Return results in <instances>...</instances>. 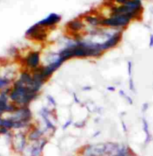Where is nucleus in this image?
<instances>
[{"instance_id": "obj_1", "label": "nucleus", "mask_w": 153, "mask_h": 156, "mask_svg": "<svg viewBox=\"0 0 153 156\" xmlns=\"http://www.w3.org/2000/svg\"><path fill=\"white\" fill-rule=\"evenodd\" d=\"M104 51L101 43L76 42L68 44L59 52V56L63 61H67L72 58H87L100 57Z\"/></svg>"}, {"instance_id": "obj_2", "label": "nucleus", "mask_w": 153, "mask_h": 156, "mask_svg": "<svg viewBox=\"0 0 153 156\" xmlns=\"http://www.w3.org/2000/svg\"><path fill=\"white\" fill-rule=\"evenodd\" d=\"M38 95V93H36L31 87L25 85L19 79L15 82L14 89L10 93V98L17 104L21 105V106H28Z\"/></svg>"}, {"instance_id": "obj_3", "label": "nucleus", "mask_w": 153, "mask_h": 156, "mask_svg": "<svg viewBox=\"0 0 153 156\" xmlns=\"http://www.w3.org/2000/svg\"><path fill=\"white\" fill-rule=\"evenodd\" d=\"M110 12L111 14H125L131 20L138 19L143 12L142 2L140 0H128L125 4L112 7Z\"/></svg>"}, {"instance_id": "obj_4", "label": "nucleus", "mask_w": 153, "mask_h": 156, "mask_svg": "<svg viewBox=\"0 0 153 156\" xmlns=\"http://www.w3.org/2000/svg\"><path fill=\"white\" fill-rule=\"evenodd\" d=\"M128 16L122 14H110V16L101 20L100 25L112 28H126L131 21Z\"/></svg>"}, {"instance_id": "obj_5", "label": "nucleus", "mask_w": 153, "mask_h": 156, "mask_svg": "<svg viewBox=\"0 0 153 156\" xmlns=\"http://www.w3.org/2000/svg\"><path fill=\"white\" fill-rule=\"evenodd\" d=\"M26 36L29 39H32V40L38 41V42H45L47 40V28L35 23L26 30Z\"/></svg>"}, {"instance_id": "obj_6", "label": "nucleus", "mask_w": 153, "mask_h": 156, "mask_svg": "<svg viewBox=\"0 0 153 156\" xmlns=\"http://www.w3.org/2000/svg\"><path fill=\"white\" fill-rule=\"evenodd\" d=\"M10 119H12L14 122H23L30 124L31 120L32 119V114L29 106H21L14 112Z\"/></svg>"}, {"instance_id": "obj_7", "label": "nucleus", "mask_w": 153, "mask_h": 156, "mask_svg": "<svg viewBox=\"0 0 153 156\" xmlns=\"http://www.w3.org/2000/svg\"><path fill=\"white\" fill-rule=\"evenodd\" d=\"M106 144L98 143L95 145H88L83 149V156H105Z\"/></svg>"}, {"instance_id": "obj_8", "label": "nucleus", "mask_w": 153, "mask_h": 156, "mask_svg": "<svg viewBox=\"0 0 153 156\" xmlns=\"http://www.w3.org/2000/svg\"><path fill=\"white\" fill-rule=\"evenodd\" d=\"M122 37V30H119V31H117L113 33V34H112V36L110 37H109L105 42L101 43L102 51L105 52V51L110 50V49L116 47L118 45V44L120 42Z\"/></svg>"}, {"instance_id": "obj_9", "label": "nucleus", "mask_w": 153, "mask_h": 156, "mask_svg": "<svg viewBox=\"0 0 153 156\" xmlns=\"http://www.w3.org/2000/svg\"><path fill=\"white\" fill-rule=\"evenodd\" d=\"M63 63H64V61L59 56L56 60L51 61L48 65L42 66V73L45 77H47V79H50L52 75L53 74V73L57 70L62 65Z\"/></svg>"}, {"instance_id": "obj_10", "label": "nucleus", "mask_w": 153, "mask_h": 156, "mask_svg": "<svg viewBox=\"0 0 153 156\" xmlns=\"http://www.w3.org/2000/svg\"><path fill=\"white\" fill-rule=\"evenodd\" d=\"M62 20V17L59 14L56 13H51L43 20L38 22V24L45 28H53L56 27V24L59 23Z\"/></svg>"}, {"instance_id": "obj_11", "label": "nucleus", "mask_w": 153, "mask_h": 156, "mask_svg": "<svg viewBox=\"0 0 153 156\" xmlns=\"http://www.w3.org/2000/svg\"><path fill=\"white\" fill-rule=\"evenodd\" d=\"M40 52L34 51L29 53V55L26 57L25 63H26V66L28 68L33 70V69L40 66Z\"/></svg>"}, {"instance_id": "obj_12", "label": "nucleus", "mask_w": 153, "mask_h": 156, "mask_svg": "<svg viewBox=\"0 0 153 156\" xmlns=\"http://www.w3.org/2000/svg\"><path fill=\"white\" fill-rule=\"evenodd\" d=\"M14 149L17 152H23L26 147V136L23 133L17 134L14 138Z\"/></svg>"}, {"instance_id": "obj_13", "label": "nucleus", "mask_w": 153, "mask_h": 156, "mask_svg": "<svg viewBox=\"0 0 153 156\" xmlns=\"http://www.w3.org/2000/svg\"><path fill=\"white\" fill-rule=\"evenodd\" d=\"M67 27L70 31L77 33L84 28V23L80 19H75L67 23Z\"/></svg>"}, {"instance_id": "obj_14", "label": "nucleus", "mask_w": 153, "mask_h": 156, "mask_svg": "<svg viewBox=\"0 0 153 156\" xmlns=\"http://www.w3.org/2000/svg\"><path fill=\"white\" fill-rule=\"evenodd\" d=\"M45 133V130H42L40 128H35L34 129L31 130L30 133L28 135V139L31 141V142H37V141L40 140L42 138H43V136Z\"/></svg>"}, {"instance_id": "obj_15", "label": "nucleus", "mask_w": 153, "mask_h": 156, "mask_svg": "<svg viewBox=\"0 0 153 156\" xmlns=\"http://www.w3.org/2000/svg\"><path fill=\"white\" fill-rule=\"evenodd\" d=\"M20 80L23 82L26 86L28 87H32L33 84H34V81H33L32 76L28 72H23L21 73L20 77Z\"/></svg>"}, {"instance_id": "obj_16", "label": "nucleus", "mask_w": 153, "mask_h": 156, "mask_svg": "<svg viewBox=\"0 0 153 156\" xmlns=\"http://www.w3.org/2000/svg\"><path fill=\"white\" fill-rule=\"evenodd\" d=\"M142 124H143V130L146 134V139H145V144L147 145L152 140V135H151L150 131H149V126L148 124L147 120L145 118L142 119Z\"/></svg>"}, {"instance_id": "obj_17", "label": "nucleus", "mask_w": 153, "mask_h": 156, "mask_svg": "<svg viewBox=\"0 0 153 156\" xmlns=\"http://www.w3.org/2000/svg\"><path fill=\"white\" fill-rule=\"evenodd\" d=\"M101 20V19H99L97 16H92V15H86L85 16V20L88 23L91 24L92 26L97 27L98 25H100Z\"/></svg>"}, {"instance_id": "obj_18", "label": "nucleus", "mask_w": 153, "mask_h": 156, "mask_svg": "<svg viewBox=\"0 0 153 156\" xmlns=\"http://www.w3.org/2000/svg\"><path fill=\"white\" fill-rule=\"evenodd\" d=\"M42 149L39 146L38 142H35L34 144L31 146L30 149V156H42Z\"/></svg>"}, {"instance_id": "obj_19", "label": "nucleus", "mask_w": 153, "mask_h": 156, "mask_svg": "<svg viewBox=\"0 0 153 156\" xmlns=\"http://www.w3.org/2000/svg\"><path fill=\"white\" fill-rule=\"evenodd\" d=\"M10 83V80L6 78H0V89H3Z\"/></svg>"}, {"instance_id": "obj_20", "label": "nucleus", "mask_w": 153, "mask_h": 156, "mask_svg": "<svg viewBox=\"0 0 153 156\" xmlns=\"http://www.w3.org/2000/svg\"><path fill=\"white\" fill-rule=\"evenodd\" d=\"M47 100H48L49 103H50L52 106H54V107L56 106V102L53 97L50 96V95H48V96H47Z\"/></svg>"}, {"instance_id": "obj_21", "label": "nucleus", "mask_w": 153, "mask_h": 156, "mask_svg": "<svg viewBox=\"0 0 153 156\" xmlns=\"http://www.w3.org/2000/svg\"><path fill=\"white\" fill-rule=\"evenodd\" d=\"M129 89H130L131 91H135V84H134L132 78H129Z\"/></svg>"}, {"instance_id": "obj_22", "label": "nucleus", "mask_w": 153, "mask_h": 156, "mask_svg": "<svg viewBox=\"0 0 153 156\" xmlns=\"http://www.w3.org/2000/svg\"><path fill=\"white\" fill-rule=\"evenodd\" d=\"M128 73L129 78H131L132 73V63L131 61L128 62Z\"/></svg>"}, {"instance_id": "obj_23", "label": "nucleus", "mask_w": 153, "mask_h": 156, "mask_svg": "<svg viewBox=\"0 0 153 156\" xmlns=\"http://www.w3.org/2000/svg\"><path fill=\"white\" fill-rule=\"evenodd\" d=\"M149 104L148 103H144L143 105H142V112H143V113H145V112H146V111L148 110V109H149Z\"/></svg>"}, {"instance_id": "obj_24", "label": "nucleus", "mask_w": 153, "mask_h": 156, "mask_svg": "<svg viewBox=\"0 0 153 156\" xmlns=\"http://www.w3.org/2000/svg\"><path fill=\"white\" fill-rule=\"evenodd\" d=\"M72 120H68L67 122H65V124L62 126V130H65V129H67L71 125H72Z\"/></svg>"}, {"instance_id": "obj_25", "label": "nucleus", "mask_w": 153, "mask_h": 156, "mask_svg": "<svg viewBox=\"0 0 153 156\" xmlns=\"http://www.w3.org/2000/svg\"><path fill=\"white\" fill-rule=\"evenodd\" d=\"M114 1L116 2L117 3V4H119V5H122L125 4V3L127 2L128 1V0H114Z\"/></svg>"}, {"instance_id": "obj_26", "label": "nucleus", "mask_w": 153, "mask_h": 156, "mask_svg": "<svg viewBox=\"0 0 153 156\" xmlns=\"http://www.w3.org/2000/svg\"><path fill=\"white\" fill-rule=\"evenodd\" d=\"M8 132V129H7L6 128H4V127H2L0 128V133H3V134H5Z\"/></svg>"}, {"instance_id": "obj_27", "label": "nucleus", "mask_w": 153, "mask_h": 156, "mask_svg": "<svg viewBox=\"0 0 153 156\" xmlns=\"http://www.w3.org/2000/svg\"><path fill=\"white\" fill-rule=\"evenodd\" d=\"M125 98V100H127L128 103L129 104H130V105L133 104V100H132L131 98V97H129V96H128V95H126Z\"/></svg>"}, {"instance_id": "obj_28", "label": "nucleus", "mask_w": 153, "mask_h": 156, "mask_svg": "<svg viewBox=\"0 0 153 156\" xmlns=\"http://www.w3.org/2000/svg\"><path fill=\"white\" fill-rule=\"evenodd\" d=\"M149 48H153V34L150 35L149 38Z\"/></svg>"}, {"instance_id": "obj_29", "label": "nucleus", "mask_w": 153, "mask_h": 156, "mask_svg": "<svg viewBox=\"0 0 153 156\" xmlns=\"http://www.w3.org/2000/svg\"><path fill=\"white\" fill-rule=\"evenodd\" d=\"M119 95H120L121 97H122V98H125V96H126V95H127V94H126L125 93L124 90H119Z\"/></svg>"}, {"instance_id": "obj_30", "label": "nucleus", "mask_w": 153, "mask_h": 156, "mask_svg": "<svg viewBox=\"0 0 153 156\" xmlns=\"http://www.w3.org/2000/svg\"><path fill=\"white\" fill-rule=\"evenodd\" d=\"M122 128H123V130H124L125 132H127L128 131V128H127V126L125 125V123L124 122H122Z\"/></svg>"}, {"instance_id": "obj_31", "label": "nucleus", "mask_w": 153, "mask_h": 156, "mask_svg": "<svg viewBox=\"0 0 153 156\" xmlns=\"http://www.w3.org/2000/svg\"><path fill=\"white\" fill-rule=\"evenodd\" d=\"M107 90H109V91H111V92L115 91V90H116V87H112V86H110V87H107Z\"/></svg>"}, {"instance_id": "obj_32", "label": "nucleus", "mask_w": 153, "mask_h": 156, "mask_svg": "<svg viewBox=\"0 0 153 156\" xmlns=\"http://www.w3.org/2000/svg\"><path fill=\"white\" fill-rule=\"evenodd\" d=\"M74 98H75V102H76V103H80V101L79 100L78 98H77V96H76V94H74Z\"/></svg>"}, {"instance_id": "obj_33", "label": "nucleus", "mask_w": 153, "mask_h": 156, "mask_svg": "<svg viewBox=\"0 0 153 156\" xmlns=\"http://www.w3.org/2000/svg\"><path fill=\"white\" fill-rule=\"evenodd\" d=\"M91 89H92V87H89V86H87V87H83V90H90Z\"/></svg>"}, {"instance_id": "obj_34", "label": "nucleus", "mask_w": 153, "mask_h": 156, "mask_svg": "<svg viewBox=\"0 0 153 156\" xmlns=\"http://www.w3.org/2000/svg\"><path fill=\"white\" fill-rule=\"evenodd\" d=\"M100 133H101L100 131H98L97 133H95V134H93V137H95V136H97V135L100 134Z\"/></svg>"}, {"instance_id": "obj_35", "label": "nucleus", "mask_w": 153, "mask_h": 156, "mask_svg": "<svg viewBox=\"0 0 153 156\" xmlns=\"http://www.w3.org/2000/svg\"><path fill=\"white\" fill-rule=\"evenodd\" d=\"M3 112H3V111H2V109H0V117H1L2 114V113H3Z\"/></svg>"}]
</instances>
